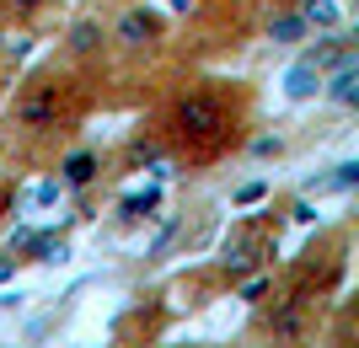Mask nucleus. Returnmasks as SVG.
<instances>
[{"mask_svg":"<svg viewBox=\"0 0 359 348\" xmlns=\"http://www.w3.org/2000/svg\"><path fill=\"white\" fill-rule=\"evenodd\" d=\"M241 113H247V97H241L236 81H204V86L182 91L177 102L166 107L161 145L166 151H182L188 161H215L236 139Z\"/></svg>","mask_w":359,"mask_h":348,"instance_id":"1","label":"nucleus"},{"mask_svg":"<svg viewBox=\"0 0 359 348\" xmlns=\"http://www.w3.org/2000/svg\"><path fill=\"white\" fill-rule=\"evenodd\" d=\"M81 113H86V81L65 64L32 70L11 97V129L22 134H65Z\"/></svg>","mask_w":359,"mask_h":348,"instance_id":"2","label":"nucleus"},{"mask_svg":"<svg viewBox=\"0 0 359 348\" xmlns=\"http://www.w3.org/2000/svg\"><path fill=\"white\" fill-rule=\"evenodd\" d=\"M316 300H322V284L290 289L273 311H263V316H257V333L269 337L273 348H300L306 337H311V311H316Z\"/></svg>","mask_w":359,"mask_h":348,"instance_id":"3","label":"nucleus"},{"mask_svg":"<svg viewBox=\"0 0 359 348\" xmlns=\"http://www.w3.org/2000/svg\"><path fill=\"white\" fill-rule=\"evenodd\" d=\"M161 32H166L161 11H150V6H123L118 22L107 27V43L118 48V54H150V48L161 43Z\"/></svg>","mask_w":359,"mask_h":348,"instance_id":"4","label":"nucleus"},{"mask_svg":"<svg viewBox=\"0 0 359 348\" xmlns=\"http://www.w3.org/2000/svg\"><path fill=\"white\" fill-rule=\"evenodd\" d=\"M273 236H257V225H236V236L225 242V279L231 284H241V279H252V273L269 268L273 258Z\"/></svg>","mask_w":359,"mask_h":348,"instance_id":"5","label":"nucleus"},{"mask_svg":"<svg viewBox=\"0 0 359 348\" xmlns=\"http://www.w3.org/2000/svg\"><path fill=\"white\" fill-rule=\"evenodd\" d=\"M65 54H70L75 64L102 60V54H107V27H102V16H75L70 32H65Z\"/></svg>","mask_w":359,"mask_h":348,"instance_id":"6","label":"nucleus"},{"mask_svg":"<svg viewBox=\"0 0 359 348\" xmlns=\"http://www.w3.org/2000/svg\"><path fill=\"white\" fill-rule=\"evenodd\" d=\"M97 172H102V155H97V151H70V155L60 161V188L81 193V188H91V182H97Z\"/></svg>","mask_w":359,"mask_h":348,"instance_id":"7","label":"nucleus"},{"mask_svg":"<svg viewBox=\"0 0 359 348\" xmlns=\"http://www.w3.org/2000/svg\"><path fill=\"white\" fill-rule=\"evenodd\" d=\"M166 161V145L156 134H135L129 145H123V167L129 172H140V167H161Z\"/></svg>","mask_w":359,"mask_h":348,"instance_id":"8","label":"nucleus"},{"mask_svg":"<svg viewBox=\"0 0 359 348\" xmlns=\"http://www.w3.org/2000/svg\"><path fill=\"white\" fill-rule=\"evenodd\" d=\"M332 102H338V107H354L359 102V70H354V60L338 64V76H332Z\"/></svg>","mask_w":359,"mask_h":348,"instance_id":"9","label":"nucleus"},{"mask_svg":"<svg viewBox=\"0 0 359 348\" xmlns=\"http://www.w3.org/2000/svg\"><path fill=\"white\" fill-rule=\"evenodd\" d=\"M54 0H0V16H11V22H22V27H32L38 16L48 11Z\"/></svg>","mask_w":359,"mask_h":348,"instance_id":"10","label":"nucleus"},{"mask_svg":"<svg viewBox=\"0 0 359 348\" xmlns=\"http://www.w3.org/2000/svg\"><path fill=\"white\" fill-rule=\"evenodd\" d=\"M156 204H161V193H156V188H145V193H129L118 204V214L123 220H150V209H156Z\"/></svg>","mask_w":359,"mask_h":348,"instance_id":"11","label":"nucleus"},{"mask_svg":"<svg viewBox=\"0 0 359 348\" xmlns=\"http://www.w3.org/2000/svg\"><path fill=\"white\" fill-rule=\"evenodd\" d=\"M316 86H322V70H316V64H300L295 76H290V97H311Z\"/></svg>","mask_w":359,"mask_h":348,"instance_id":"12","label":"nucleus"},{"mask_svg":"<svg viewBox=\"0 0 359 348\" xmlns=\"http://www.w3.org/2000/svg\"><path fill=\"white\" fill-rule=\"evenodd\" d=\"M269 32H273V38H300V32H306V16H279Z\"/></svg>","mask_w":359,"mask_h":348,"instance_id":"13","label":"nucleus"},{"mask_svg":"<svg viewBox=\"0 0 359 348\" xmlns=\"http://www.w3.org/2000/svg\"><path fill=\"white\" fill-rule=\"evenodd\" d=\"M172 236H177V220H166V225H161V236L150 242V258H156V252H166V242H172Z\"/></svg>","mask_w":359,"mask_h":348,"instance_id":"14","label":"nucleus"},{"mask_svg":"<svg viewBox=\"0 0 359 348\" xmlns=\"http://www.w3.org/2000/svg\"><path fill=\"white\" fill-rule=\"evenodd\" d=\"M263 193H269L263 182H247V188H241V193H236V204H257V198H263Z\"/></svg>","mask_w":359,"mask_h":348,"instance_id":"15","label":"nucleus"},{"mask_svg":"<svg viewBox=\"0 0 359 348\" xmlns=\"http://www.w3.org/2000/svg\"><path fill=\"white\" fill-rule=\"evenodd\" d=\"M16 263H22V258H0V284H6V279L16 273Z\"/></svg>","mask_w":359,"mask_h":348,"instance_id":"16","label":"nucleus"},{"mask_svg":"<svg viewBox=\"0 0 359 348\" xmlns=\"http://www.w3.org/2000/svg\"><path fill=\"white\" fill-rule=\"evenodd\" d=\"M247 6H273V11H279V6H290V0H247Z\"/></svg>","mask_w":359,"mask_h":348,"instance_id":"17","label":"nucleus"},{"mask_svg":"<svg viewBox=\"0 0 359 348\" xmlns=\"http://www.w3.org/2000/svg\"><path fill=\"white\" fill-rule=\"evenodd\" d=\"M172 6H177V11H188V6H194V0H172Z\"/></svg>","mask_w":359,"mask_h":348,"instance_id":"18","label":"nucleus"}]
</instances>
